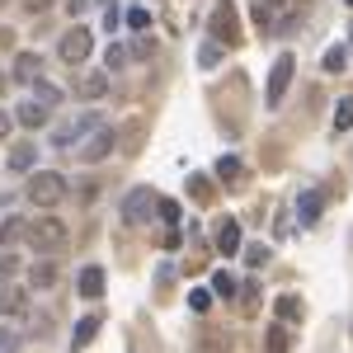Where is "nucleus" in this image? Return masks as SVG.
Returning <instances> with one entry per match:
<instances>
[{"label":"nucleus","instance_id":"nucleus-1","mask_svg":"<svg viewBox=\"0 0 353 353\" xmlns=\"http://www.w3.org/2000/svg\"><path fill=\"white\" fill-rule=\"evenodd\" d=\"M24 241L33 245V250H48V254H52V250H66L71 231H66V221H61V217H52L48 208H38V217L24 226Z\"/></svg>","mask_w":353,"mask_h":353},{"label":"nucleus","instance_id":"nucleus-2","mask_svg":"<svg viewBox=\"0 0 353 353\" xmlns=\"http://www.w3.org/2000/svg\"><path fill=\"white\" fill-rule=\"evenodd\" d=\"M24 193H28L33 208H57L71 189H66V174H57V170H28Z\"/></svg>","mask_w":353,"mask_h":353},{"label":"nucleus","instance_id":"nucleus-3","mask_svg":"<svg viewBox=\"0 0 353 353\" xmlns=\"http://www.w3.org/2000/svg\"><path fill=\"white\" fill-rule=\"evenodd\" d=\"M208 28H212V38H217L221 48H241V10H236V0H212V14H208Z\"/></svg>","mask_w":353,"mask_h":353},{"label":"nucleus","instance_id":"nucleus-4","mask_svg":"<svg viewBox=\"0 0 353 353\" xmlns=\"http://www.w3.org/2000/svg\"><path fill=\"white\" fill-rule=\"evenodd\" d=\"M292 76H297V57L283 52L278 61H273V71H269V85H264V104H269V109H278V104L288 99V85H292Z\"/></svg>","mask_w":353,"mask_h":353},{"label":"nucleus","instance_id":"nucleus-5","mask_svg":"<svg viewBox=\"0 0 353 353\" xmlns=\"http://www.w3.org/2000/svg\"><path fill=\"white\" fill-rule=\"evenodd\" d=\"M94 48V38H90V28L76 24L71 33H61V43H57V61H66V66H81L85 57Z\"/></svg>","mask_w":353,"mask_h":353},{"label":"nucleus","instance_id":"nucleus-6","mask_svg":"<svg viewBox=\"0 0 353 353\" xmlns=\"http://www.w3.org/2000/svg\"><path fill=\"white\" fill-rule=\"evenodd\" d=\"M113 146H118V132L104 123V128H94V132L81 141V151H76V156H81L85 165H99V161H109V156H113Z\"/></svg>","mask_w":353,"mask_h":353},{"label":"nucleus","instance_id":"nucleus-7","mask_svg":"<svg viewBox=\"0 0 353 353\" xmlns=\"http://www.w3.org/2000/svg\"><path fill=\"white\" fill-rule=\"evenodd\" d=\"M94 128H104V113H81L76 123L57 128V137H52V141H57V146H76V141H81V137H90Z\"/></svg>","mask_w":353,"mask_h":353},{"label":"nucleus","instance_id":"nucleus-8","mask_svg":"<svg viewBox=\"0 0 353 353\" xmlns=\"http://www.w3.org/2000/svg\"><path fill=\"white\" fill-rule=\"evenodd\" d=\"M212 250L226 254V259L241 254V221H236V217H221L217 226H212Z\"/></svg>","mask_w":353,"mask_h":353},{"label":"nucleus","instance_id":"nucleus-9","mask_svg":"<svg viewBox=\"0 0 353 353\" xmlns=\"http://www.w3.org/2000/svg\"><path fill=\"white\" fill-rule=\"evenodd\" d=\"M151 208H156V193H151L146 184H141V189H132L128 198H123V221H132V226H141V221L151 217Z\"/></svg>","mask_w":353,"mask_h":353},{"label":"nucleus","instance_id":"nucleus-10","mask_svg":"<svg viewBox=\"0 0 353 353\" xmlns=\"http://www.w3.org/2000/svg\"><path fill=\"white\" fill-rule=\"evenodd\" d=\"M19 316H28V288L0 283V321H19Z\"/></svg>","mask_w":353,"mask_h":353},{"label":"nucleus","instance_id":"nucleus-11","mask_svg":"<svg viewBox=\"0 0 353 353\" xmlns=\"http://www.w3.org/2000/svg\"><path fill=\"white\" fill-rule=\"evenodd\" d=\"M57 283H61V269H57L52 259H33V264H28V288H38V292H52Z\"/></svg>","mask_w":353,"mask_h":353},{"label":"nucleus","instance_id":"nucleus-12","mask_svg":"<svg viewBox=\"0 0 353 353\" xmlns=\"http://www.w3.org/2000/svg\"><path fill=\"white\" fill-rule=\"evenodd\" d=\"M321 212H325V193H321V189H306L297 198V221H301V226H316Z\"/></svg>","mask_w":353,"mask_h":353},{"label":"nucleus","instance_id":"nucleus-13","mask_svg":"<svg viewBox=\"0 0 353 353\" xmlns=\"http://www.w3.org/2000/svg\"><path fill=\"white\" fill-rule=\"evenodd\" d=\"M264 353H292V330H288V321L264 325Z\"/></svg>","mask_w":353,"mask_h":353},{"label":"nucleus","instance_id":"nucleus-14","mask_svg":"<svg viewBox=\"0 0 353 353\" xmlns=\"http://www.w3.org/2000/svg\"><path fill=\"white\" fill-rule=\"evenodd\" d=\"M38 76H43V57L38 52H19L14 57V81L19 85H33Z\"/></svg>","mask_w":353,"mask_h":353},{"label":"nucleus","instance_id":"nucleus-15","mask_svg":"<svg viewBox=\"0 0 353 353\" xmlns=\"http://www.w3.org/2000/svg\"><path fill=\"white\" fill-rule=\"evenodd\" d=\"M76 90H81V99H104L109 94V76L104 71H85L81 81H76Z\"/></svg>","mask_w":353,"mask_h":353},{"label":"nucleus","instance_id":"nucleus-16","mask_svg":"<svg viewBox=\"0 0 353 353\" xmlns=\"http://www.w3.org/2000/svg\"><path fill=\"white\" fill-rule=\"evenodd\" d=\"M33 161H38V146H33V141H14V146H10V170H14V174H28Z\"/></svg>","mask_w":353,"mask_h":353},{"label":"nucleus","instance_id":"nucleus-17","mask_svg":"<svg viewBox=\"0 0 353 353\" xmlns=\"http://www.w3.org/2000/svg\"><path fill=\"white\" fill-rule=\"evenodd\" d=\"M48 104H43V99H24V104H19V113H14V118H19V123H24V128H33V132H38V128H43V123H48Z\"/></svg>","mask_w":353,"mask_h":353},{"label":"nucleus","instance_id":"nucleus-18","mask_svg":"<svg viewBox=\"0 0 353 353\" xmlns=\"http://www.w3.org/2000/svg\"><path fill=\"white\" fill-rule=\"evenodd\" d=\"M81 297H104V269H99V264H85L81 269Z\"/></svg>","mask_w":353,"mask_h":353},{"label":"nucleus","instance_id":"nucleus-19","mask_svg":"<svg viewBox=\"0 0 353 353\" xmlns=\"http://www.w3.org/2000/svg\"><path fill=\"white\" fill-rule=\"evenodd\" d=\"M217 179H221V184H231V189H241V184H245V165L236 161V156H221V161H217Z\"/></svg>","mask_w":353,"mask_h":353},{"label":"nucleus","instance_id":"nucleus-20","mask_svg":"<svg viewBox=\"0 0 353 353\" xmlns=\"http://www.w3.org/2000/svg\"><path fill=\"white\" fill-rule=\"evenodd\" d=\"M99 325H104L99 316H81V321H76V334H71V353H76V349H85V344H90V339L99 334Z\"/></svg>","mask_w":353,"mask_h":353},{"label":"nucleus","instance_id":"nucleus-21","mask_svg":"<svg viewBox=\"0 0 353 353\" xmlns=\"http://www.w3.org/2000/svg\"><path fill=\"white\" fill-rule=\"evenodd\" d=\"M24 226H28L24 217H5L0 221V250H14V245L24 241Z\"/></svg>","mask_w":353,"mask_h":353},{"label":"nucleus","instance_id":"nucleus-22","mask_svg":"<svg viewBox=\"0 0 353 353\" xmlns=\"http://www.w3.org/2000/svg\"><path fill=\"white\" fill-rule=\"evenodd\" d=\"M212 292H217V297H236V292H241V283H236V273H226V269H217L212 273Z\"/></svg>","mask_w":353,"mask_h":353},{"label":"nucleus","instance_id":"nucleus-23","mask_svg":"<svg viewBox=\"0 0 353 353\" xmlns=\"http://www.w3.org/2000/svg\"><path fill=\"white\" fill-rule=\"evenodd\" d=\"M321 66H325V71H344V66H349V43H330Z\"/></svg>","mask_w":353,"mask_h":353},{"label":"nucleus","instance_id":"nucleus-24","mask_svg":"<svg viewBox=\"0 0 353 353\" xmlns=\"http://www.w3.org/2000/svg\"><path fill=\"white\" fill-rule=\"evenodd\" d=\"M28 90H33V99H43L48 109H57V104H61V90H57V85H48L43 76H38V81L28 85Z\"/></svg>","mask_w":353,"mask_h":353},{"label":"nucleus","instance_id":"nucleus-25","mask_svg":"<svg viewBox=\"0 0 353 353\" xmlns=\"http://www.w3.org/2000/svg\"><path fill=\"white\" fill-rule=\"evenodd\" d=\"M273 311H278V321H301V297H292V292H288V297L273 301Z\"/></svg>","mask_w":353,"mask_h":353},{"label":"nucleus","instance_id":"nucleus-26","mask_svg":"<svg viewBox=\"0 0 353 353\" xmlns=\"http://www.w3.org/2000/svg\"><path fill=\"white\" fill-rule=\"evenodd\" d=\"M349 128H353V94H344L334 104V132H349Z\"/></svg>","mask_w":353,"mask_h":353},{"label":"nucleus","instance_id":"nucleus-27","mask_svg":"<svg viewBox=\"0 0 353 353\" xmlns=\"http://www.w3.org/2000/svg\"><path fill=\"white\" fill-rule=\"evenodd\" d=\"M221 52H226V48H221L217 38H212V43H203V48H198V66H203V71H212V66L221 61Z\"/></svg>","mask_w":353,"mask_h":353},{"label":"nucleus","instance_id":"nucleus-28","mask_svg":"<svg viewBox=\"0 0 353 353\" xmlns=\"http://www.w3.org/2000/svg\"><path fill=\"white\" fill-rule=\"evenodd\" d=\"M189 193L198 198V203H212V184H208L203 174H189Z\"/></svg>","mask_w":353,"mask_h":353},{"label":"nucleus","instance_id":"nucleus-29","mask_svg":"<svg viewBox=\"0 0 353 353\" xmlns=\"http://www.w3.org/2000/svg\"><path fill=\"white\" fill-rule=\"evenodd\" d=\"M156 208H161V221L179 226V217H184V212H179V203H174V198H156Z\"/></svg>","mask_w":353,"mask_h":353},{"label":"nucleus","instance_id":"nucleus-30","mask_svg":"<svg viewBox=\"0 0 353 353\" xmlns=\"http://www.w3.org/2000/svg\"><path fill=\"white\" fill-rule=\"evenodd\" d=\"M241 250H245V264H250V269H259V264L269 259V245H241Z\"/></svg>","mask_w":353,"mask_h":353},{"label":"nucleus","instance_id":"nucleus-31","mask_svg":"<svg viewBox=\"0 0 353 353\" xmlns=\"http://www.w3.org/2000/svg\"><path fill=\"white\" fill-rule=\"evenodd\" d=\"M128 28H137V33H146V28H151V14H146L141 5H132V10H128Z\"/></svg>","mask_w":353,"mask_h":353},{"label":"nucleus","instance_id":"nucleus-32","mask_svg":"<svg viewBox=\"0 0 353 353\" xmlns=\"http://www.w3.org/2000/svg\"><path fill=\"white\" fill-rule=\"evenodd\" d=\"M104 66H109V71H118V66H128V52H123L118 43H109V48H104Z\"/></svg>","mask_w":353,"mask_h":353},{"label":"nucleus","instance_id":"nucleus-33","mask_svg":"<svg viewBox=\"0 0 353 353\" xmlns=\"http://www.w3.org/2000/svg\"><path fill=\"white\" fill-rule=\"evenodd\" d=\"M208 306H212V292H203V288H193V292H189V311H198V316H203Z\"/></svg>","mask_w":353,"mask_h":353},{"label":"nucleus","instance_id":"nucleus-34","mask_svg":"<svg viewBox=\"0 0 353 353\" xmlns=\"http://www.w3.org/2000/svg\"><path fill=\"white\" fill-rule=\"evenodd\" d=\"M156 52V38L151 33H137V43H132V57H151Z\"/></svg>","mask_w":353,"mask_h":353},{"label":"nucleus","instance_id":"nucleus-35","mask_svg":"<svg viewBox=\"0 0 353 353\" xmlns=\"http://www.w3.org/2000/svg\"><path fill=\"white\" fill-rule=\"evenodd\" d=\"M14 349H19V334L10 325H0V353H14Z\"/></svg>","mask_w":353,"mask_h":353},{"label":"nucleus","instance_id":"nucleus-36","mask_svg":"<svg viewBox=\"0 0 353 353\" xmlns=\"http://www.w3.org/2000/svg\"><path fill=\"white\" fill-rule=\"evenodd\" d=\"M14 269H19V259H14V254H0V283H10Z\"/></svg>","mask_w":353,"mask_h":353},{"label":"nucleus","instance_id":"nucleus-37","mask_svg":"<svg viewBox=\"0 0 353 353\" xmlns=\"http://www.w3.org/2000/svg\"><path fill=\"white\" fill-rule=\"evenodd\" d=\"M81 10H90V0H66V14H71V19H76Z\"/></svg>","mask_w":353,"mask_h":353},{"label":"nucleus","instance_id":"nucleus-38","mask_svg":"<svg viewBox=\"0 0 353 353\" xmlns=\"http://www.w3.org/2000/svg\"><path fill=\"white\" fill-rule=\"evenodd\" d=\"M10 128H14V118H10V113L0 109V137H10Z\"/></svg>","mask_w":353,"mask_h":353},{"label":"nucleus","instance_id":"nucleus-39","mask_svg":"<svg viewBox=\"0 0 353 353\" xmlns=\"http://www.w3.org/2000/svg\"><path fill=\"white\" fill-rule=\"evenodd\" d=\"M48 5H52V0H24V10H38V14H43Z\"/></svg>","mask_w":353,"mask_h":353},{"label":"nucleus","instance_id":"nucleus-40","mask_svg":"<svg viewBox=\"0 0 353 353\" xmlns=\"http://www.w3.org/2000/svg\"><path fill=\"white\" fill-rule=\"evenodd\" d=\"M5 90H10V76H5V71H0V99H5Z\"/></svg>","mask_w":353,"mask_h":353},{"label":"nucleus","instance_id":"nucleus-41","mask_svg":"<svg viewBox=\"0 0 353 353\" xmlns=\"http://www.w3.org/2000/svg\"><path fill=\"white\" fill-rule=\"evenodd\" d=\"M203 353H221V349H217V344H212V339H208V344H203Z\"/></svg>","mask_w":353,"mask_h":353},{"label":"nucleus","instance_id":"nucleus-42","mask_svg":"<svg viewBox=\"0 0 353 353\" xmlns=\"http://www.w3.org/2000/svg\"><path fill=\"white\" fill-rule=\"evenodd\" d=\"M5 43H10V33H5V28H0V48H5Z\"/></svg>","mask_w":353,"mask_h":353},{"label":"nucleus","instance_id":"nucleus-43","mask_svg":"<svg viewBox=\"0 0 353 353\" xmlns=\"http://www.w3.org/2000/svg\"><path fill=\"white\" fill-rule=\"evenodd\" d=\"M264 5H269V10H273V5H278V0H264Z\"/></svg>","mask_w":353,"mask_h":353},{"label":"nucleus","instance_id":"nucleus-44","mask_svg":"<svg viewBox=\"0 0 353 353\" xmlns=\"http://www.w3.org/2000/svg\"><path fill=\"white\" fill-rule=\"evenodd\" d=\"M99 5H109V0H99Z\"/></svg>","mask_w":353,"mask_h":353},{"label":"nucleus","instance_id":"nucleus-45","mask_svg":"<svg viewBox=\"0 0 353 353\" xmlns=\"http://www.w3.org/2000/svg\"><path fill=\"white\" fill-rule=\"evenodd\" d=\"M349 5H353V0H349Z\"/></svg>","mask_w":353,"mask_h":353}]
</instances>
